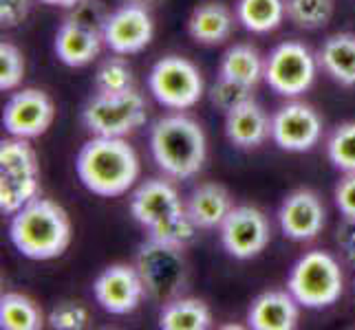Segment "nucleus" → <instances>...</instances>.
<instances>
[{
    "label": "nucleus",
    "instance_id": "nucleus-1",
    "mask_svg": "<svg viewBox=\"0 0 355 330\" xmlns=\"http://www.w3.org/2000/svg\"><path fill=\"white\" fill-rule=\"evenodd\" d=\"M76 172L84 187L104 199L126 194L139 178V156L124 137H95L82 145Z\"/></svg>",
    "mask_w": 355,
    "mask_h": 330
},
{
    "label": "nucleus",
    "instance_id": "nucleus-2",
    "mask_svg": "<svg viewBox=\"0 0 355 330\" xmlns=\"http://www.w3.org/2000/svg\"><path fill=\"white\" fill-rule=\"evenodd\" d=\"M150 154L157 167L175 181H188L201 172L207 156L205 132L188 115L159 117L148 134Z\"/></svg>",
    "mask_w": 355,
    "mask_h": 330
},
{
    "label": "nucleus",
    "instance_id": "nucleus-3",
    "mask_svg": "<svg viewBox=\"0 0 355 330\" xmlns=\"http://www.w3.org/2000/svg\"><path fill=\"white\" fill-rule=\"evenodd\" d=\"M9 238L24 258L51 260L71 244V218L62 205L38 196L11 216Z\"/></svg>",
    "mask_w": 355,
    "mask_h": 330
},
{
    "label": "nucleus",
    "instance_id": "nucleus-4",
    "mask_svg": "<svg viewBox=\"0 0 355 330\" xmlns=\"http://www.w3.org/2000/svg\"><path fill=\"white\" fill-rule=\"evenodd\" d=\"M130 214L144 229H148V238L179 247L190 244L199 229L183 207L175 185L164 178H148L132 192Z\"/></svg>",
    "mask_w": 355,
    "mask_h": 330
},
{
    "label": "nucleus",
    "instance_id": "nucleus-5",
    "mask_svg": "<svg viewBox=\"0 0 355 330\" xmlns=\"http://www.w3.org/2000/svg\"><path fill=\"white\" fill-rule=\"evenodd\" d=\"M40 196L38 156L29 139L11 137L0 143V212L14 216Z\"/></svg>",
    "mask_w": 355,
    "mask_h": 330
},
{
    "label": "nucleus",
    "instance_id": "nucleus-6",
    "mask_svg": "<svg viewBox=\"0 0 355 330\" xmlns=\"http://www.w3.org/2000/svg\"><path fill=\"white\" fill-rule=\"evenodd\" d=\"M287 291L304 309H327L342 297L345 275L331 253L309 251L291 266Z\"/></svg>",
    "mask_w": 355,
    "mask_h": 330
},
{
    "label": "nucleus",
    "instance_id": "nucleus-7",
    "mask_svg": "<svg viewBox=\"0 0 355 330\" xmlns=\"http://www.w3.org/2000/svg\"><path fill=\"white\" fill-rule=\"evenodd\" d=\"M135 266L141 275L146 295L155 302H170L181 295L188 282V262L183 247L173 242L148 238L135 258Z\"/></svg>",
    "mask_w": 355,
    "mask_h": 330
},
{
    "label": "nucleus",
    "instance_id": "nucleus-8",
    "mask_svg": "<svg viewBox=\"0 0 355 330\" xmlns=\"http://www.w3.org/2000/svg\"><path fill=\"white\" fill-rule=\"evenodd\" d=\"M148 106L137 91L102 95L95 93L82 110V124L95 137H126L146 124Z\"/></svg>",
    "mask_w": 355,
    "mask_h": 330
},
{
    "label": "nucleus",
    "instance_id": "nucleus-9",
    "mask_svg": "<svg viewBox=\"0 0 355 330\" xmlns=\"http://www.w3.org/2000/svg\"><path fill=\"white\" fill-rule=\"evenodd\" d=\"M148 91L164 108L188 110L201 102L205 86L201 71L188 57L166 55L148 73Z\"/></svg>",
    "mask_w": 355,
    "mask_h": 330
},
{
    "label": "nucleus",
    "instance_id": "nucleus-10",
    "mask_svg": "<svg viewBox=\"0 0 355 330\" xmlns=\"http://www.w3.org/2000/svg\"><path fill=\"white\" fill-rule=\"evenodd\" d=\"M318 57L300 42L278 44L265 59V82L276 95L298 97L311 89L318 73Z\"/></svg>",
    "mask_w": 355,
    "mask_h": 330
},
{
    "label": "nucleus",
    "instance_id": "nucleus-11",
    "mask_svg": "<svg viewBox=\"0 0 355 330\" xmlns=\"http://www.w3.org/2000/svg\"><path fill=\"white\" fill-rule=\"evenodd\" d=\"M218 229H221L223 249L236 260L256 258L272 240V227H269L267 216L252 205L232 207Z\"/></svg>",
    "mask_w": 355,
    "mask_h": 330
},
{
    "label": "nucleus",
    "instance_id": "nucleus-12",
    "mask_svg": "<svg viewBox=\"0 0 355 330\" xmlns=\"http://www.w3.org/2000/svg\"><path fill=\"white\" fill-rule=\"evenodd\" d=\"M322 137V117L309 104L289 102L272 117V139L280 150L309 152Z\"/></svg>",
    "mask_w": 355,
    "mask_h": 330
},
{
    "label": "nucleus",
    "instance_id": "nucleus-13",
    "mask_svg": "<svg viewBox=\"0 0 355 330\" xmlns=\"http://www.w3.org/2000/svg\"><path fill=\"white\" fill-rule=\"evenodd\" d=\"M55 119V106L44 91L22 89L9 97L3 110V126L18 139H35L49 130Z\"/></svg>",
    "mask_w": 355,
    "mask_h": 330
},
{
    "label": "nucleus",
    "instance_id": "nucleus-14",
    "mask_svg": "<svg viewBox=\"0 0 355 330\" xmlns=\"http://www.w3.org/2000/svg\"><path fill=\"white\" fill-rule=\"evenodd\" d=\"M93 295L106 313L130 315L139 309L146 295V286L137 266L111 264L93 282Z\"/></svg>",
    "mask_w": 355,
    "mask_h": 330
},
{
    "label": "nucleus",
    "instance_id": "nucleus-15",
    "mask_svg": "<svg viewBox=\"0 0 355 330\" xmlns=\"http://www.w3.org/2000/svg\"><path fill=\"white\" fill-rule=\"evenodd\" d=\"M155 35L150 11L139 5L124 3L106 20L104 44L117 55H132L144 51Z\"/></svg>",
    "mask_w": 355,
    "mask_h": 330
},
{
    "label": "nucleus",
    "instance_id": "nucleus-16",
    "mask_svg": "<svg viewBox=\"0 0 355 330\" xmlns=\"http://www.w3.org/2000/svg\"><path fill=\"white\" fill-rule=\"evenodd\" d=\"M278 223L283 234L296 242H309L324 229L327 210L311 190H296L280 205Z\"/></svg>",
    "mask_w": 355,
    "mask_h": 330
},
{
    "label": "nucleus",
    "instance_id": "nucleus-17",
    "mask_svg": "<svg viewBox=\"0 0 355 330\" xmlns=\"http://www.w3.org/2000/svg\"><path fill=\"white\" fill-rule=\"evenodd\" d=\"M300 304L289 291H267L252 302L248 324L254 330H293L300 320Z\"/></svg>",
    "mask_w": 355,
    "mask_h": 330
},
{
    "label": "nucleus",
    "instance_id": "nucleus-18",
    "mask_svg": "<svg viewBox=\"0 0 355 330\" xmlns=\"http://www.w3.org/2000/svg\"><path fill=\"white\" fill-rule=\"evenodd\" d=\"M225 134L236 148H259L267 137H272V119L265 115L259 104L250 100L225 113Z\"/></svg>",
    "mask_w": 355,
    "mask_h": 330
},
{
    "label": "nucleus",
    "instance_id": "nucleus-19",
    "mask_svg": "<svg viewBox=\"0 0 355 330\" xmlns=\"http://www.w3.org/2000/svg\"><path fill=\"white\" fill-rule=\"evenodd\" d=\"M104 38L102 33L89 31L84 27H78L73 22H62L55 33V55L60 62L71 66V68H82L91 64L93 59L100 55Z\"/></svg>",
    "mask_w": 355,
    "mask_h": 330
},
{
    "label": "nucleus",
    "instance_id": "nucleus-20",
    "mask_svg": "<svg viewBox=\"0 0 355 330\" xmlns=\"http://www.w3.org/2000/svg\"><path fill=\"white\" fill-rule=\"evenodd\" d=\"M232 196L221 183H201L194 187L186 210L199 229H216L232 212Z\"/></svg>",
    "mask_w": 355,
    "mask_h": 330
},
{
    "label": "nucleus",
    "instance_id": "nucleus-21",
    "mask_svg": "<svg viewBox=\"0 0 355 330\" xmlns=\"http://www.w3.org/2000/svg\"><path fill=\"white\" fill-rule=\"evenodd\" d=\"M232 31H234V16L223 3H216V0L199 5L188 18V33L199 44H223Z\"/></svg>",
    "mask_w": 355,
    "mask_h": 330
},
{
    "label": "nucleus",
    "instance_id": "nucleus-22",
    "mask_svg": "<svg viewBox=\"0 0 355 330\" xmlns=\"http://www.w3.org/2000/svg\"><path fill=\"white\" fill-rule=\"evenodd\" d=\"M318 64L334 82L355 86V33H334L318 51Z\"/></svg>",
    "mask_w": 355,
    "mask_h": 330
},
{
    "label": "nucleus",
    "instance_id": "nucleus-23",
    "mask_svg": "<svg viewBox=\"0 0 355 330\" xmlns=\"http://www.w3.org/2000/svg\"><path fill=\"white\" fill-rule=\"evenodd\" d=\"M212 326L207 304L194 297H175L159 313V328L164 330H205Z\"/></svg>",
    "mask_w": 355,
    "mask_h": 330
},
{
    "label": "nucleus",
    "instance_id": "nucleus-24",
    "mask_svg": "<svg viewBox=\"0 0 355 330\" xmlns=\"http://www.w3.org/2000/svg\"><path fill=\"white\" fill-rule=\"evenodd\" d=\"M218 75L256 89V84L265 77V62L254 46L234 44L223 53L221 66H218Z\"/></svg>",
    "mask_w": 355,
    "mask_h": 330
},
{
    "label": "nucleus",
    "instance_id": "nucleus-25",
    "mask_svg": "<svg viewBox=\"0 0 355 330\" xmlns=\"http://www.w3.org/2000/svg\"><path fill=\"white\" fill-rule=\"evenodd\" d=\"M285 0H239L236 20L252 33H269L285 20Z\"/></svg>",
    "mask_w": 355,
    "mask_h": 330
},
{
    "label": "nucleus",
    "instance_id": "nucleus-26",
    "mask_svg": "<svg viewBox=\"0 0 355 330\" xmlns=\"http://www.w3.org/2000/svg\"><path fill=\"white\" fill-rule=\"evenodd\" d=\"M42 311L35 302L20 293H5L0 297V328L5 330H38L42 328Z\"/></svg>",
    "mask_w": 355,
    "mask_h": 330
},
{
    "label": "nucleus",
    "instance_id": "nucleus-27",
    "mask_svg": "<svg viewBox=\"0 0 355 330\" xmlns=\"http://www.w3.org/2000/svg\"><path fill=\"white\" fill-rule=\"evenodd\" d=\"M287 18L304 31H318L334 18V0H285Z\"/></svg>",
    "mask_w": 355,
    "mask_h": 330
},
{
    "label": "nucleus",
    "instance_id": "nucleus-28",
    "mask_svg": "<svg viewBox=\"0 0 355 330\" xmlns=\"http://www.w3.org/2000/svg\"><path fill=\"white\" fill-rule=\"evenodd\" d=\"M135 89L132 68L124 57H108L95 73V91L102 95H119Z\"/></svg>",
    "mask_w": 355,
    "mask_h": 330
},
{
    "label": "nucleus",
    "instance_id": "nucleus-29",
    "mask_svg": "<svg viewBox=\"0 0 355 330\" xmlns=\"http://www.w3.org/2000/svg\"><path fill=\"white\" fill-rule=\"evenodd\" d=\"M327 156L342 172H355V121L338 126L327 141Z\"/></svg>",
    "mask_w": 355,
    "mask_h": 330
},
{
    "label": "nucleus",
    "instance_id": "nucleus-30",
    "mask_svg": "<svg viewBox=\"0 0 355 330\" xmlns=\"http://www.w3.org/2000/svg\"><path fill=\"white\" fill-rule=\"evenodd\" d=\"M250 100H254V86H248V84H241L221 75L216 77V82L210 89V102L218 110H223V113H230V110H234L236 106Z\"/></svg>",
    "mask_w": 355,
    "mask_h": 330
},
{
    "label": "nucleus",
    "instance_id": "nucleus-31",
    "mask_svg": "<svg viewBox=\"0 0 355 330\" xmlns=\"http://www.w3.org/2000/svg\"><path fill=\"white\" fill-rule=\"evenodd\" d=\"M108 11L104 7L102 0H80L78 5H73L67 14V22L78 24V27H84L89 31L95 33H102L104 38V27H106V20H108Z\"/></svg>",
    "mask_w": 355,
    "mask_h": 330
},
{
    "label": "nucleus",
    "instance_id": "nucleus-32",
    "mask_svg": "<svg viewBox=\"0 0 355 330\" xmlns=\"http://www.w3.org/2000/svg\"><path fill=\"white\" fill-rule=\"evenodd\" d=\"M24 80V57L11 42L0 44V91H14Z\"/></svg>",
    "mask_w": 355,
    "mask_h": 330
},
{
    "label": "nucleus",
    "instance_id": "nucleus-33",
    "mask_svg": "<svg viewBox=\"0 0 355 330\" xmlns=\"http://www.w3.org/2000/svg\"><path fill=\"white\" fill-rule=\"evenodd\" d=\"M89 324V311L78 302H60L49 313V326L55 330H82Z\"/></svg>",
    "mask_w": 355,
    "mask_h": 330
},
{
    "label": "nucleus",
    "instance_id": "nucleus-34",
    "mask_svg": "<svg viewBox=\"0 0 355 330\" xmlns=\"http://www.w3.org/2000/svg\"><path fill=\"white\" fill-rule=\"evenodd\" d=\"M336 244L345 260L355 266V218L342 216L340 225L336 229Z\"/></svg>",
    "mask_w": 355,
    "mask_h": 330
},
{
    "label": "nucleus",
    "instance_id": "nucleus-35",
    "mask_svg": "<svg viewBox=\"0 0 355 330\" xmlns=\"http://www.w3.org/2000/svg\"><path fill=\"white\" fill-rule=\"evenodd\" d=\"M31 11V0H0V22L7 29L18 27L27 20Z\"/></svg>",
    "mask_w": 355,
    "mask_h": 330
},
{
    "label": "nucleus",
    "instance_id": "nucleus-36",
    "mask_svg": "<svg viewBox=\"0 0 355 330\" xmlns=\"http://www.w3.org/2000/svg\"><path fill=\"white\" fill-rule=\"evenodd\" d=\"M334 199L342 216L355 218V172H347L345 178L338 183Z\"/></svg>",
    "mask_w": 355,
    "mask_h": 330
},
{
    "label": "nucleus",
    "instance_id": "nucleus-37",
    "mask_svg": "<svg viewBox=\"0 0 355 330\" xmlns=\"http://www.w3.org/2000/svg\"><path fill=\"white\" fill-rule=\"evenodd\" d=\"M40 3L51 5V7H67V9H71L73 5H78L80 0H40Z\"/></svg>",
    "mask_w": 355,
    "mask_h": 330
},
{
    "label": "nucleus",
    "instance_id": "nucleus-38",
    "mask_svg": "<svg viewBox=\"0 0 355 330\" xmlns=\"http://www.w3.org/2000/svg\"><path fill=\"white\" fill-rule=\"evenodd\" d=\"M124 3H128V5H139V7L150 9V7H155L159 3V0H124Z\"/></svg>",
    "mask_w": 355,
    "mask_h": 330
}]
</instances>
